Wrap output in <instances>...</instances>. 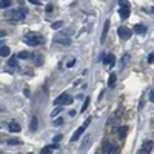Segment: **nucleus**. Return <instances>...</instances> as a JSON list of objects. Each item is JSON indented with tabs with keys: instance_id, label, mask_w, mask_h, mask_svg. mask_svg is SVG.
<instances>
[{
	"instance_id": "f257e3e1",
	"label": "nucleus",
	"mask_w": 154,
	"mask_h": 154,
	"mask_svg": "<svg viewBox=\"0 0 154 154\" xmlns=\"http://www.w3.org/2000/svg\"><path fill=\"white\" fill-rule=\"evenodd\" d=\"M26 14H28V11L26 9H16V11H13L11 13V16H13V19H11V25H16L17 22H22V20H25V17H26Z\"/></svg>"
},
{
	"instance_id": "f03ea898",
	"label": "nucleus",
	"mask_w": 154,
	"mask_h": 154,
	"mask_svg": "<svg viewBox=\"0 0 154 154\" xmlns=\"http://www.w3.org/2000/svg\"><path fill=\"white\" fill-rule=\"evenodd\" d=\"M43 42V37L39 36V34H28L25 37V43L29 45V46H37Z\"/></svg>"
},
{
	"instance_id": "7ed1b4c3",
	"label": "nucleus",
	"mask_w": 154,
	"mask_h": 154,
	"mask_svg": "<svg viewBox=\"0 0 154 154\" xmlns=\"http://www.w3.org/2000/svg\"><path fill=\"white\" fill-rule=\"evenodd\" d=\"M117 34L120 36V39H122V40H128L131 37V29L126 28V26H120V28L117 29Z\"/></svg>"
},
{
	"instance_id": "20e7f679",
	"label": "nucleus",
	"mask_w": 154,
	"mask_h": 154,
	"mask_svg": "<svg viewBox=\"0 0 154 154\" xmlns=\"http://www.w3.org/2000/svg\"><path fill=\"white\" fill-rule=\"evenodd\" d=\"M52 42L54 43H62V45H71V39L68 36H56L54 39H52Z\"/></svg>"
},
{
	"instance_id": "39448f33",
	"label": "nucleus",
	"mask_w": 154,
	"mask_h": 154,
	"mask_svg": "<svg viewBox=\"0 0 154 154\" xmlns=\"http://www.w3.org/2000/svg\"><path fill=\"white\" fill-rule=\"evenodd\" d=\"M153 149V140H146L143 145H142V149L139 151V154H149Z\"/></svg>"
},
{
	"instance_id": "423d86ee",
	"label": "nucleus",
	"mask_w": 154,
	"mask_h": 154,
	"mask_svg": "<svg viewBox=\"0 0 154 154\" xmlns=\"http://www.w3.org/2000/svg\"><path fill=\"white\" fill-rule=\"evenodd\" d=\"M85 130H86V128H85L83 125H82V126H79V128L76 130V133H74L73 136H71V142H76L77 139H80V136H82V133H83Z\"/></svg>"
},
{
	"instance_id": "0eeeda50",
	"label": "nucleus",
	"mask_w": 154,
	"mask_h": 154,
	"mask_svg": "<svg viewBox=\"0 0 154 154\" xmlns=\"http://www.w3.org/2000/svg\"><path fill=\"white\" fill-rule=\"evenodd\" d=\"M110 23L111 22L110 20H106L105 22V26H103V32H102V37H100V42H105V40H106V34H108V29H110Z\"/></svg>"
},
{
	"instance_id": "6e6552de",
	"label": "nucleus",
	"mask_w": 154,
	"mask_h": 154,
	"mask_svg": "<svg viewBox=\"0 0 154 154\" xmlns=\"http://www.w3.org/2000/svg\"><path fill=\"white\" fill-rule=\"evenodd\" d=\"M119 16L122 19H128L130 17V8H126V6H123V8L119 9Z\"/></svg>"
},
{
	"instance_id": "1a4fd4ad",
	"label": "nucleus",
	"mask_w": 154,
	"mask_h": 154,
	"mask_svg": "<svg viewBox=\"0 0 154 154\" xmlns=\"http://www.w3.org/2000/svg\"><path fill=\"white\" fill-rule=\"evenodd\" d=\"M114 56H112V54H108V56H105V60H103V63H105V65H108V66H112V65H114Z\"/></svg>"
},
{
	"instance_id": "9d476101",
	"label": "nucleus",
	"mask_w": 154,
	"mask_h": 154,
	"mask_svg": "<svg viewBox=\"0 0 154 154\" xmlns=\"http://www.w3.org/2000/svg\"><path fill=\"white\" fill-rule=\"evenodd\" d=\"M134 32H137V34H145V32H146V26L140 25V23L136 25V26H134Z\"/></svg>"
},
{
	"instance_id": "9b49d317",
	"label": "nucleus",
	"mask_w": 154,
	"mask_h": 154,
	"mask_svg": "<svg viewBox=\"0 0 154 154\" xmlns=\"http://www.w3.org/2000/svg\"><path fill=\"white\" fill-rule=\"evenodd\" d=\"M22 128H20V125L19 123H16V122H9V131L11 133H19Z\"/></svg>"
},
{
	"instance_id": "f8f14e48",
	"label": "nucleus",
	"mask_w": 154,
	"mask_h": 154,
	"mask_svg": "<svg viewBox=\"0 0 154 154\" xmlns=\"http://www.w3.org/2000/svg\"><path fill=\"white\" fill-rule=\"evenodd\" d=\"M116 80H117V77H116L114 73H112L111 76H110V79H108V86H110V88H114V86H116Z\"/></svg>"
},
{
	"instance_id": "ddd939ff",
	"label": "nucleus",
	"mask_w": 154,
	"mask_h": 154,
	"mask_svg": "<svg viewBox=\"0 0 154 154\" xmlns=\"http://www.w3.org/2000/svg\"><path fill=\"white\" fill-rule=\"evenodd\" d=\"M112 146H114V143H111V142H108V140H106V142H105V145H103V148L100 149V151H102V153H110Z\"/></svg>"
},
{
	"instance_id": "4468645a",
	"label": "nucleus",
	"mask_w": 154,
	"mask_h": 154,
	"mask_svg": "<svg viewBox=\"0 0 154 154\" xmlns=\"http://www.w3.org/2000/svg\"><path fill=\"white\" fill-rule=\"evenodd\" d=\"M11 5H13V2H11V0H0V8H2V9L9 8Z\"/></svg>"
},
{
	"instance_id": "2eb2a0df",
	"label": "nucleus",
	"mask_w": 154,
	"mask_h": 154,
	"mask_svg": "<svg viewBox=\"0 0 154 154\" xmlns=\"http://www.w3.org/2000/svg\"><path fill=\"white\" fill-rule=\"evenodd\" d=\"M9 56V48L8 46H0V57H6Z\"/></svg>"
},
{
	"instance_id": "dca6fc26",
	"label": "nucleus",
	"mask_w": 154,
	"mask_h": 154,
	"mask_svg": "<svg viewBox=\"0 0 154 154\" xmlns=\"http://www.w3.org/2000/svg\"><path fill=\"white\" fill-rule=\"evenodd\" d=\"M126 131H128V128L126 126H120L119 128V139H123L126 136Z\"/></svg>"
},
{
	"instance_id": "f3484780",
	"label": "nucleus",
	"mask_w": 154,
	"mask_h": 154,
	"mask_svg": "<svg viewBox=\"0 0 154 154\" xmlns=\"http://www.w3.org/2000/svg\"><path fill=\"white\" fill-rule=\"evenodd\" d=\"M71 103H73V97L65 94V97H63V100H62V105H71Z\"/></svg>"
},
{
	"instance_id": "a211bd4d",
	"label": "nucleus",
	"mask_w": 154,
	"mask_h": 154,
	"mask_svg": "<svg viewBox=\"0 0 154 154\" xmlns=\"http://www.w3.org/2000/svg\"><path fill=\"white\" fill-rule=\"evenodd\" d=\"M9 66H13V68H14V66H16V68L19 66V59L16 57V56H13V57H11V60H9Z\"/></svg>"
},
{
	"instance_id": "6ab92c4d",
	"label": "nucleus",
	"mask_w": 154,
	"mask_h": 154,
	"mask_svg": "<svg viewBox=\"0 0 154 154\" xmlns=\"http://www.w3.org/2000/svg\"><path fill=\"white\" fill-rule=\"evenodd\" d=\"M63 26V22L62 20H57V22H54V23H51V28L52 29H60Z\"/></svg>"
},
{
	"instance_id": "aec40b11",
	"label": "nucleus",
	"mask_w": 154,
	"mask_h": 154,
	"mask_svg": "<svg viewBox=\"0 0 154 154\" xmlns=\"http://www.w3.org/2000/svg\"><path fill=\"white\" fill-rule=\"evenodd\" d=\"M37 126H39V120H37V117H32V119H31V130L36 131Z\"/></svg>"
},
{
	"instance_id": "412c9836",
	"label": "nucleus",
	"mask_w": 154,
	"mask_h": 154,
	"mask_svg": "<svg viewBox=\"0 0 154 154\" xmlns=\"http://www.w3.org/2000/svg\"><path fill=\"white\" fill-rule=\"evenodd\" d=\"M17 59H28L29 57V52H26V51H22V52H19V54L16 56Z\"/></svg>"
},
{
	"instance_id": "4be33fe9",
	"label": "nucleus",
	"mask_w": 154,
	"mask_h": 154,
	"mask_svg": "<svg viewBox=\"0 0 154 154\" xmlns=\"http://www.w3.org/2000/svg\"><path fill=\"white\" fill-rule=\"evenodd\" d=\"M40 154H52V148H51V146H43Z\"/></svg>"
},
{
	"instance_id": "5701e85b",
	"label": "nucleus",
	"mask_w": 154,
	"mask_h": 154,
	"mask_svg": "<svg viewBox=\"0 0 154 154\" xmlns=\"http://www.w3.org/2000/svg\"><path fill=\"white\" fill-rule=\"evenodd\" d=\"M89 140H91V139H89V136H86V137H85V140H83V143H82V148H80L82 151H85V148H86V145L89 143Z\"/></svg>"
},
{
	"instance_id": "b1692460",
	"label": "nucleus",
	"mask_w": 154,
	"mask_h": 154,
	"mask_svg": "<svg viewBox=\"0 0 154 154\" xmlns=\"http://www.w3.org/2000/svg\"><path fill=\"white\" fill-rule=\"evenodd\" d=\"M88 105H89V97H86V99H85V102H83V106H82V112H85L86 111V108H88Z\"/></svg>"
},
{
	"instance_id": "393cba45",
	"label": "nucleus",
	"mask_w": 154,
	"mask_h": 154,
	"mask_svg": "<svg viewBox=\"0 0 154 154\" xmlns=\"http://www.w3.org/2000/svg\"><path fill=\"white\" fill-rule=\"evenodd\" d=\"M119 5H120V8H123V6L130 8V2H128V0H119Z\"/></svg>"
},
{
	"instance_id": "a878e982",
	"label": "nucleus",
	"mask_w": 154,
	"mask_h": 154,
	"mask_svg": "<svg viewBox=\"0 0 154 154\" xmlns=\"http://www.w3.org/2000/svg\"><path fill=\"white\" fill-rule=\"evenodd\" d=\"M8 143H9V145H20L22 142L19 140V139H11V140H8Z\"/></svg>"
},
{
	"instance_id": "bb28decb",
	"label": "nucleus",
	"mask_w": 154,
	"mask_h": 154,
	"mask_svg": "<svg viewBox=\"0 0 154 154\" xmlns=\"http://www.w3.org/2000/svg\"><path fill=\"white\" fill-rule=\"evenodd\" d=\"M63 97H65V94H60L57 99L54 100V105H59V103H62V100H63Z\"/></svg>"
},
{
	"instance_id": "cd10ccee",
	"label": "nucleus",
	"mask_w": 154,
	"mask_h": 154,
	"mask_svg": "<svg viewBox=\"0 0 154 154\" xmlns=\"http://www.w3.org/2000/svg\"><path fill=\"white\" fill-rule=\"evenodd\" d=\"M148 100H149V102H154V91H153V88H151V91H149L148 93Z\"/></svg>"
},
{
	"instance_id": "c85d7f7f",
	"label": "nucleus",
	"mask_w": 154,
	"mask_h": 154,
	"mask_svg": "<svg viewBox=\"0 0 154 154\" xmlns=\"http://www.w3.org/2000/svg\"><path fill=\"white\" fill-rule=\"evenodd\" d=\"M60 111H62V108H60V106H57V108H56V110H54V111H52V112H51V117H56V116H57V114H59V112H60Z\"/></svg>"
},
{
	"instance_id": "c756f323",
	"label": "nucleus",
	"mask_w": 154,
	"mask_h": 154,
	"mask_svg": "<svg viewBox=\"0 0 154 154\" xmlns=\"http://www.w3.org/2000/svg\"><path fill=\"white\" fill-rule=\"evenodd\" d=\"M62 123H63V119H60V117L54 120V126H60Z\"/></svg>"
},
{
	"instance_id": "7c9ffc66",
	"label": "nucleus",
	"mask_w": 154,
	"mask_h": 154,
	"mask_svg": "<svg viewBox=\"0 0 154 154\" xmlns=\"http://www.w3.org/2000/svg\"><path fill=\"white\" fill-rule=\"evenodd\" d=\"M128 59H130V54H123V57H122V63H123V65L128 62Z\"/></svg>"
},
{
	"instance_id": "2f4dec72",
	"label": "nucleus",
	"mask_w": 154,
	"mask_h": 154,
	"mask_svg": "<svg viewBox=\"0 0 154 154\" xmlns=\"http://www.w3.org/2000/svg\"><path fill=\"white\" fill-rule=\"evenodd\" d=\"M45 11H46V13H52V5H51V3H48V5H46Z\"/></svg>"
},
{
	"instance_id": "473e14b6",
	"label": "nucleus",
	"mask_w": 154,
	"mask_h": 154,
	"mask_svg": "<svg viewBox=\"0 0 154 154\" xmlns=\"http://www.w3.org/2000/svg\"><path fill=\"white\" fill-rule=\"evenodd\" d=\"M154 62V54L153 52H149V56H148V63H153Z\"/></svg>"
},
{
	"instance_id": "72a5a7b5",
	"label": "nucleus",
	"mask_w": 154,
	"mask_h": 154,
	"mask_svg": "<svg viewBox=\"0 0 154 154\" xmlns=\"http://www.w3.org/2000/svg\"><path fill=\"white\" fill-rule=\"evenodd\" d=\"M74 65H76V60H69V62H68V68H71V66H74Z\"/></svg>"
},
{
	"instance_id": "f704fd0d",
	"label": "nucleus",
	"mask_w": 154,
	"mask_h": 154,
	"mask_svg": "<svg viewBox=\"0 0 154 154\" xmlns=\"http://www.w3.org/2000/svg\"><path fill=\"white\" fill-rule=\"evenodd\" d=\"M29 3H32V5H40V0H28Z\"/></svg>"
},
{
	"instance_id": "c9c22d12",
	"label": "nucleus",
	"mask_w": 154,
	"mask_h": 154,
	"mask_svg": "<svg viewBox=\"0 0 154 154\" xmlns=\"http://www.w3.org/2000/svg\"><path fill=\"white\" fill-rule=\"evenodd\" d=\"M6 36V32L3 31V29H0V39H2V37H5Z\"/></svg>"
},
{
	"instance_id": "e433bc0d",
	"label": "nucleus",
	"mask_w": 154,
	"mask_h": 154,
	"mask_svg": "<svg viewBox=\"0 0 154 154\" xmlns=\"http://www.w3.org/2000/svg\"><path fill=\"white\" fill-rule=\"evenodd\" d=\"M60 139H62V136H60V134H59V136H56V137H54V142H59Z\"/></svg>"
},
{
	"instance_id": "4c0bfd02",
	"label": "nucleus",
	"mask_w": 154,
	"mask_h": 154,
	"mask_svg": "<svg viewBox=\"0 0 154 154\" xmlns=\"http://www.w3.org/2000/svg\"><path fill=\"white\" fill-rule=\"evenodd\" d=\"M28 154H32V153H28Z\"/></svg>"
}]
</instances>
